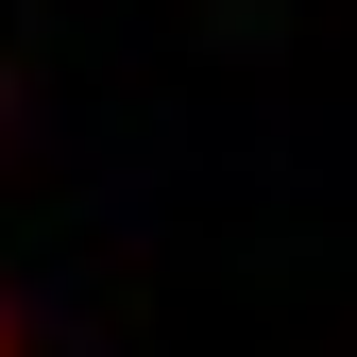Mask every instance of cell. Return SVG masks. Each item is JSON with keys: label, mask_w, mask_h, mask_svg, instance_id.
Returning <instances> with one entry per match:
<instances>
[{"label": "cell", "mask_w": 357, "mask_h": 357, "mask_svg": "<svg viewBox=\"0 0 357 357\" xmlns=\"http://www.w3.org/2000/svg\"><path fill=\"white\" fill-rule=\"evenodd\" d=\"M0 357H17V340H0Z\"/></svg>", "instance_id": "1"}]
</instances>
